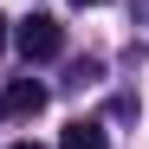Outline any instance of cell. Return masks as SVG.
Listing matches in <instances>:
<instances>
[{"label":"cell","instance_id":"cell-6","mask_svg":"<svg viewBox=\"0 0 149 149\" xmlns=\"http://www.w3.org/2000/svg\"><path fill=\"white\" fill-rule=\"evenodd\" d=\"M13 149H39V143H13Z\"/></svg>","mask_w":149,"mask_h":149},{"label":"cell","instance_id":"cell-3","mask_svg":"<svg viewBox=\"0 0 149 149\" xmlns=\"http://www.w3.org/2000/svg\"><path fill=\"white\" fill-rule=\"evenodd\" d=\"M58 149H110V136H104V123H97V117H78V123H65Z\"/></svg>","mask_w":149,"mask_h":149},{"label":"cell","instance_id":"cell-2","mask_svg":"<svg viewBox=\"0 0 149 149\" xmlns=\"http://www.w3.org/2000/svg\"><path fill=\"white\" fill-rule=\"evenodd\" d=\"M33 110H45V84L39 78H13L0 91V117H33Z\"/></svg>","mask_w":149,"mask_h":149},{"label":"cell","instance_id":"cell-5","mask_svg":"<svg viewBox=\"0 0 149 149\" xmlns=\"http://www.w3.org/2000/svg\"><path fill=\"white\" fill-rule=\"evenodd\" d=\"M0 45H7V13H0Z\"/></svg>","mask_w":149,"mask_h":149},{"label":"cell","instance_id":"cell-4","mask_svg":"<svg viewBox=\"0 0 149 149\" xmlns=\"http://www.w3.org/2000/svg\"><path fill=\"white\" fill-rule=\"evenodd\" d=\"M71 7H104V0H71Z\"/></svg>","mask_w":149,"mask_h":149},{"label":"cell","instance_id":"cell-1","mask_svg":"<svg viewBox=\"0 0 149 149\" xmlns=\"http://www.w3.org/2000/svg\"><path fill=\"white\" fill-rule=\"evenodd\" d=\"M13 45L26 52V65L58 58V52H65V26H58L52 13H33V19H19V26H13Z\"/></svg>","mask_w":149,"mask_h":149}]
</instances>
